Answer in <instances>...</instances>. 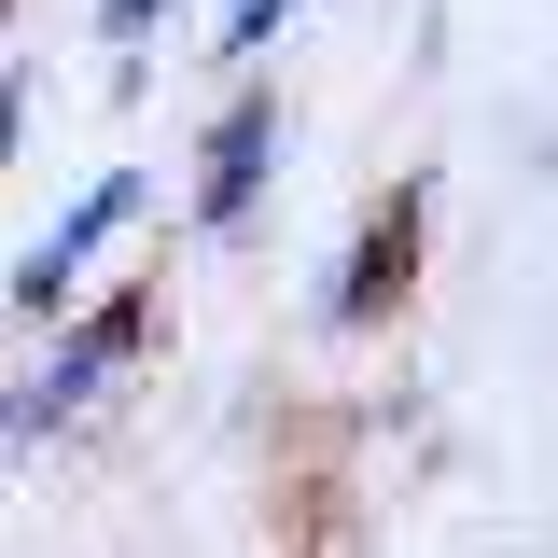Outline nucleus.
Listing matches in <instances>:
<instances>
[{"label":"nucleus","instance_id":"nucleus-1","mask_svg":"<svg viewBox=\"0 0 558 558\" xmlns=\"http://www.w3.org/2000/svg\"><path fill=\"white\" fill-rule=\"evenodd\" d=\"M126 209H140V182H126V168H112V182H84V209H70L57 238H43V252H28V266H14V293H28V307H57L70 279H84V252H98V238H112V223H126Z\"/></svg>","mask_w":558,"mask_h":558},{"label":"nucleus","instance_id":"nucleus-2","mask_svg":"<svg viewBox=\"0 0 558 558\" xmlns=\"http://www.w3.org/2000/svg\"><path fill=\"white\" fill-rule=\"evenodd\" d=\"M252 168H266V98H238V112H223V140H209V223H238V209H252Z\"/></svg>","mask_w":558,"mask_h":558},{"label":"nucleus","instance_id":"nucleus-3","mask_svg":"<svg viewBox=\"0 0 558 558\" xmlns=\"http://www.w3.org/2000/svg\"><path fill=\"white\" fill-rule=\"evenodd\" d=\"M112 349H126V322H98V336L70 349L57 377H28V433H43V418H70V405H84V391H98V363H112Z\"/></svg>","mask_w":558,"mask_h":558},{"label":"nucleus","instance_id":"nucleus-4","mask_svg":"<svg viewBox=\"0 0 558 558\" xmlns=\"http://www.w3.org/2000/svg\"><path fill=\"white\" fill-rule=\"evenodd\" d=\"M279 14H293V0H223V57H252V43H266Z\"/></svg>","mask_w":558,"mask_h":558},{"label":"nucleus","instance_id":"nucleus-5","mask_svg":"<svg viewBox=\"0 0 558 558\" xmlns=\"http://www.w3.org/2000/svg\"><path fill=\"white\" fill-rule=\"evenodd\" d=\"M98 28H112V43H140V28H154V0H98Z\"/></svg>","mask_w":558,"mask_h":558}]
</instances>
